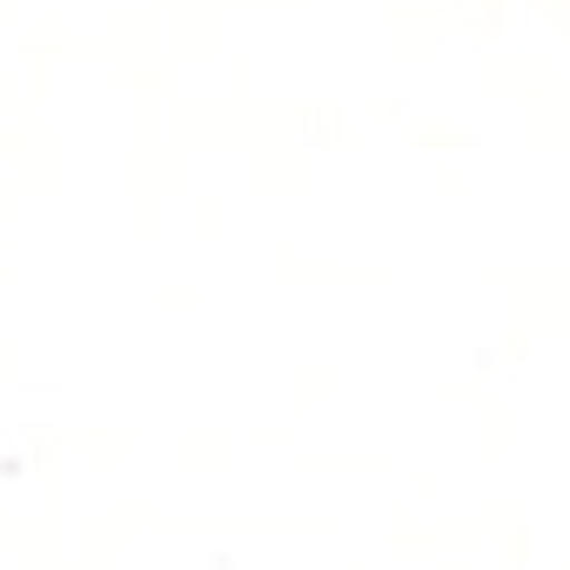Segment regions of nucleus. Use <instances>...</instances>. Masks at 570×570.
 Wrapping results in <instances>:
<instances>
[]
</instances>
